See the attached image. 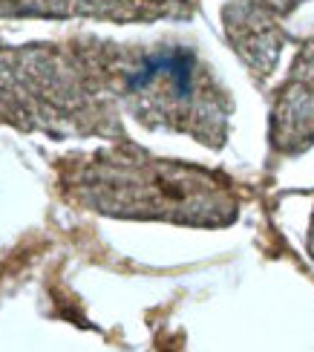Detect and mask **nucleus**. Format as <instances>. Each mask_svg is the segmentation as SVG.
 <instances>
[{"instance_id":"1","label":"nucleus","mask_w":314,"mask_h":352,"mask_svg":"<svg viewBox=\"0 0 314 352\" xmlns=\"http://www.w3.org/2000/svg\"><path fill=\"white\" fill-rule=\"evenodd\" d=\"M69 162L67 194L93 211L182 226H228L236 217L231 185L202 168L156 159L136 148L98 151Z\"/></svg>"},{"instance_id":"2","label":"nucleus","mask_w":314,"mask_h":352,"mask_svg":"<svg viewBox=\"0 0 314 352\" xmlns=\"http://www.w3.org/2000/svg\"><path fill=\"white\" fill-rule=\"evenodd\" d=\"M309 248H311V254H314V217H311V228H309Z\"/></svg>"}]
</instances>
